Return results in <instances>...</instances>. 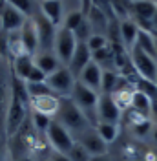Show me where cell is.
<instances>
[{
    "label": "cell",
    "instance_id": "4dcf8cb0",
    "mask_svg": "<svg viewBox=\"0 0 157 161\" xmlns=\"http://www.w3.org/2000/svg\"><path fill=\"white\" fill-rule=\"evenodd\" d=\"M91 30H93V28H91V24H89L88 20L84 19V22H82L77 30L73 31V33H75V37H77L78 42H86V40H88L89 37L93 35V33H91Z\"/></svg>",
    "mask_w": 157,
    "mask_h": 161
},
{
    "label": "cell",
    "instance_id": "e0dca14e",
    "mask_svg": "<svg viewBox=\"0 0 157 161\" xmlns=\"http://www.w3.org/2000/svg\"><path fill=\"white\" fill-rule=\"evenodd\" d=\"M78 80L82 82V84H86L88 88L91 90H95L100 93V80H102V68L99 66L97 62H89L88 66L82 70V73L78 75Z\"/></svg>",
    "mask_w": 157,
    "mask_h": 161
},
{
    "label": "cell",
    "instance_id": "7a4b0ae2",
    "mask_svg": "<svg viewBox=\"0 0 157 161\" xmlns=\"http://www.w3.org/2000/svg\"><path fill=\"white\" fill-rule=\"evenodd\" d=\"M99 97H100V93L95 90H91L88 88L86 84H82L80 80L75 82V86H73V93H71V99L73 103L77 104L80 110L84 112V115L88 117L89 125H95L97 126V103H99Z\"/></svg>",
    "mask_w": 157,
    "mask_h": 161
},
{
    "label": "cell",
    "instance_id": "2e32d148",
    "mask_svg": "<svg viewBox=\"0 0 157 161\" xmlns=\"http://www.w3.org/2000/svg\"><path fill=\"white\" fill-rule=\"evenodd\" d=\"M39 9L42 11V15L53 26H59L64 20V4H62V0H40Z\"/></svg>",
    "mask_w": 157,
    "mask_h": 161
},
{
    "label": "cell",
    "instance_id": "3957f363",
    "mask_svg": "<svg viewBox=\"0 0 157 161\" xmlns=\"http://www.w3.org/2000/svg\"><path fill=\"white\" fill-rule=\"evenodd\" d=\"M46 137H48L51 148L55 152H59V154H69L71 148H73V145L77 143L71 137L69 130L64 128L59 121H51L49 128L46 130Z\"/></svg>",
    "mask_w": 157,
    "mask_h": 161
},
{
    "label": "cell",
    "instance_id": "836d02e7",
    "mask_svg": "<svg viewBox=\"0 0 157 161\" xmlns=\"http://www.w3.org/2000/svg\"><path fill=\"white\" fill-rule=\"evenodd\" d=\"M0 55L6 57L9 55V42H8V33L2 30L0 31Z\"/></svg>",
    "mask_w": 157,
    "mask_h": 161
},
{
    "label": "cell",
    "instance_id": "4316f807",
    "mask_svg": "<svg viewBox=\"0 0 157 161\" xmlns=\"http://www.w3.org/2000/svg\"><path fill=\"white\" fill-rule=\"evenodd\" d=\"M82 22H84L82 11H69L68 15L64 17V20H62V28H66L69 31H75Z\"/></svg>",
    "mask_w": 157,
    "mask_h": 161
},
{
    "label": "cell",
    "instance_id": "ba28073f",
    "mask_svg": "<svg viewBox=\"0 0 157 161\" xmlns=\"http://www.w3.org/2000/svg\"><path fill=\"white\" fill-rule=\"evenodd\" d=\"M37 24V30H39V40H40V51L39 53H51L55 48V37H57V28L49 22L42 11L37 9L35 15L31 17Z\"/></svg>",
    "mask_w": 157,
    "mask_h": 161
},
{
    "label": "cell",
    "instance_id": "8d00e7d4",
    "mask_svg": "<svg viewBox=\"0 0 157 161\" xmlns=\"http://www.w3.org/2000/svg\"><path fill=\"white\" fill-rule=\"evenodd\" d=\"M150 134H152V139H154V143L157 145V125H154V126H152V132H150Z\"/></svg>",
    "mask_w": 157,
    "mask_h": 161
},
{
    "label": "cell",
    "instance_id": "277c9868",
    "mask_svg": "<svg viewBox=\"0 0 157 161\" xmlns=\"http://www.w3.org/2000/svg\"><path fill=\"white\" fill-rule=\"evenodd\" d=\"M28 104H24L19 97L11 95L9 101V108L6 112V134L8 137H13L17 132L22 128V125L26 123V115H28Z\"/></svg>",
    "mask_w": 157,
    "mask_h": 161
},
{
    "label": "cell",
    "instance_id": "ac0fdd59",
    "mask_svg": "<svg viewBox=\"0 0 157 161\" xmlns=\"http://www.w3.org/2000/svg\"><path fill=\"white\" fill-rule=\"evenodd\" d=\"M154 97L152 95H148L146 92L143 90H135L133 92V97H132V110L139 112V114H143V115H150L152 110H154Z\"/></svg>",
    "mask_w": 157,
    "mask_h": 161
},
{
    "label": "cell",
    "instance_id": "5b68a950",
    "mask_svg": "<svg viewBox=\"0 0 157 161\" xmlns=\"http://www.w3.org/2000/svg\"><path fill=\"white\" fill-rule=\"evenodd\" d=\"M130 60L133 64L135 71L139 73V77L143 80H148V82H154L157 77V60L154 57L146 55L144 51H141L137 46H133L130 50Z\"/></svg>",
    "mask_w": 157,
    "mask_h": 161
},
{
    "label": "cell",
    "instance_id": "4fadbf2b",
    "mask_svg": "<svg viewBox=\"0 0 157 161\" xmlns=\"http://www.w3.org/2000/svg\"><path fill=\"white\" fill-rule=\"evenodd\" d=\"M91 60L93 59H91V51H89L88 44L86 42H78L77 50H75V53H73V57H71V60H69V64L66 68L71 71L73 77H78L82 73V70L88 66Z\"/></svg>",
    "mask_w": 157,
    "mask_h": 161
},
{
    "label": "cell",
    "instance_id": "9a60e30c",
    "mask_svg": "<svg viewBox=\"0 0 157 161\" xmlns=\"http://www.w3.org/2000/svg\"><path fill=\"white\" fill-rule=\"evenodd\" d=\"M28 17H24L19 9H15L13 6L8 4V8L2 11L0 15V20H2V30L6 33H11V31H20V28L24 26Z\"/></svg>",
    "mask_w": 157,
    "mask_h": 161
},
{
    "label": "cell",
    "instance_id": "d6986e66",
    "mask_svg": "<svg viewBox=\"0 0 157 161\" xmlns=\"http://www.w3.org/2000/svg\"><path fill=\"white\" fill-rule=\"evenodd\" d=\"M33 59H35V66L40 68L46 75H51L53 71H57L60 68V60L53 53H37Z\"/></svg>",
    "mask_w": 157,
    "mask_h": 161
},
{
    "label": "cell",
    "instance_id": "d590c367",
    "mask_svg": "<svg viewBox=\"0 0 157 161\" xmlns=\"http://www.w3.org/2000/svg\"><path fill=\"white\" fill-rule=\"evenodd\" d=\"M89 161H111V159H110L108 154H104V156H91Z\"/></svg>",
    "mask_w": 157,
    "mask_h": 161
},
{
    "label": "cell",
    "instance_id": "30bf717a",
    "mask_svg": "<svg viewBox=\"0 0 157 161\" xmlns=\"http://www.w3.org/2000/svg\"><path fill=\"white\" fill-rule=\"evenodd\" d=\"M78 143L86 148L89 156H104L108 152V143H104V139L93 128H88L86 132H82L78 137Z\"/></svg>",
    "mask_w": 157,
    "mask_h": 161
},
{
    "label": "cell",
    "instance_id": "d6a6232c",
    "mask_svg": "<svg viewBox=\"0 0 157 161\" xmlns=\"http://www.w3.org/2000/svg\"><path fill=\"white\" fill-rule=\"evenodd\" d=\"M46 73L40 70V68H37V66H33V70H31L30 77H28V80L26 82H46Z\"/></svg>",
    "mask_w": 157,
    "mask_h": 161
},
{
    "label": "cell",
    "instance_id": "60d3db41",
    "mask_svg": "<svg viewBox=\"0 0 157 161\" xmlns=\"http://www.w3.org/2000/svg\"><path fill=\"white\" fill-rule=\"evenodd\" d=\"M154 84H155V88H157V77H155V80H154Z\"/></svg>",
    "mask_w": 157,
    "mask_h": 161
},
{
    "label": "cell",
    "instance_id": "e575fe53",
    "mask_svg": "<svg viewBox=\"0 0 157 161\" xmlns=\"http://www.w3.org/2000/svg\"><path fill=\"white\" fill-rule=\"evenodd\" d=\"M51 161H71V159H69L68 154H59V152H53Z\"/></svg>",
    "mask_w": 157,
    "mask_h": 161
},
{
    "label": "cell",
    "instance_id": "1f68e13d",
    "mask_svg": "<svg viewBox=\"0 0 157 161\" xmlns=\"http://www.w3.org/2000/svg\"><path fill=\"white\" fill-rule=\"evenodd\" d=\"M51 117L48 115H42V114H37V112H33V126H35V130H40V132H46L49 128V125H51Z\"/></svg>",
    "mask_w": 157,
    "mask_h": 161
},
{
    "label": "cell",
    "instance_id": "b9f144b4",
    "mask_svg": "<svg viewBox=\"0 0 157 161\" xmlns=\"http://www.w3.org/2000/svg\"><path fill=\"white\" fill-rule=\"evenodd\" d=\"M0 161H2V152H0Z\"/></svg>",
    "mask_w": 157,
    "mask_h": 161
},
{
    "label": "cell",
    "instance_id": "f6af8a7d",
    "mask_svg": "<svg viewBox=\"0 0 157 161\" xmlns=\"http://www.w3.org/2000/svg\"><path fill=\"white\" fill-rule=\"evenodd\" d=\"M155 2H157V0H155Z\"/></svg>",
    "mask_w": 157,
    "mask_h": 161
},
{
    "label": "cell",
    "instance_id": "f546056e",
    "mask_svg": "<svg viewBox=\"0 0 157 161\" xmlns=\"http://www.w3.org/2000/svg\"><path fill=\"white\" fill-rule=\"evenodd\" d=\"M68 156L71 161H89V158H91L80 143H75L73 145V148H71V152H69Z\"/></svg>",
    "mask_w": 157,
    "mask_h": 161
},
{
    "label": "cell",
    "instance_id": "52a82bcc",
    "mask_svg": "<svg viewBox=\"0 0 157 161\" xmlns=\"http://www.w3.org/2000/svg\"><path fill=\"white\" fill-rule=\"evenodd\" d=\"M75 77L71 75V71L66 66H60L57 71H53L51 75L46 77V84L49 86V90L59 97H68L73 93V86H75Z\"/></svg>",
    "mask_w": 157,
    "mask_h": 161
},
{
    "label": "cell",
    "instance_id": "ab89813d",
    "mask_svg": "<svg viewBox=\"0 0 157 161\" xmlns=\"http://www.w3.org/2000/svg\"><path fill=\"white\" fill-rule=\"evenodd\" d=\"M17 161H33L31 158H22V159H17Z\"/></svg>",
    "mask_w": 157,
    "mask_h": 161
},
{
    "label": "cell",
    "instance_id": "ee69618b",
    "mask_svg": "<svg viewBox=\"0 0 157 161\" xmlns=\"http://www.w3.org/2000/svg\"><path fill=\"white\" fill-rule=\"evenodd\" d=\"M46 161H51V159H46Z\"/></svg>",
    "mask_w": 157,
    "mask_h": 161
},
{
    "label": "cell",
    "instance_id": "ffe728a7",
    "mask_svg": "<svg viewBox=\"0 0 157 161\" xmlns=\"http://www.w3.org/2000/svg\"><path fill=\"white\" fill-rule=\"evenodd\" d=\"M33 66H35L33 55H22V57L13 60V75L19 77V79H22V80H28L31 70H33Z\"/></svg>",
    "mask_w": 157,
    "mask_h": 161
},
{
    "label": "cell",
    "instance_id": "74e56055",
    "mask_svg": "<svg viewBox=\"0 0 157 161\" xmlns=\"http://www.w3.org/2000/svg\"><path fill=\"white\" fill-rule=\"evenodd\" d=\"M152 31H154V35H157V13L154 17V20H152Z\"/></svg>",
    "mask_w": 157,
    "mask_h": 161
},
{
    "label": "cell",
    "instance_id": "cb8c5ba5",
    "mask_svg": "<svg viewBox=\"0 0 157 161\" xmlns=\"http://www.w3.org/2000/svg\"><path fill=\"white\" fill-rule=\"evenodd\" d=\"M133 92L130 88V84L128 86H124V88H119V90H115L113 93H111V97H113V101H115V104L119 106V110H128V108H132V97H133Z\"/></svg>",
    "mask_w": 157,
    "mask_h": 161
},
{
    "label": "cell",
    "instance_id": "83f0119b",
    "mask_svg": "<svg viewBox=\"0 0 157 161\" xmlns=\"http://www.w3.org/2000/svg\"><path fill=\"white\" fill-rule=\"evenodd\" d=\"M86 44H88L89 51L93 53V51H99V50H102V48H106L110 42H108V39H106V35H102V33H93V35L86 40Z\"/></svg>",
    "mask_w": 157,
    "mask_h": 161
},
{
    "label": "cell",
    "instance_id": "9c48e42d",
    "mask_svg": "<svg viewBox=\"0 0 157 161\" xmlns=\"http://www.w3.org/2000/svg\"><path fill=\"white\" fill-rule=\"evenodd\" d=\"M121 114L119 106L115 104V101L111 95L100 93L97 103V121L99 123H110V125H119L121 121Z\"/></svg>",
    "mask_w": 157,
    "mask_h": 161
},
{
    "label": "cell",
    "instance_id": "d4e9b609",
    "mask_svg": "<svg viewBox=\"0 0 157 161\" xmlns=\"http://www.w3.org/2000/svg\"><path fill=\"white\" fill-rule=\"evenodd\" d=\"M97 134L104 139V143H113L119 136V125H110V123H97L95 126Z\"/></svg>",
    "mask_w": 157,
    "mask_h": 161
},
{
    "label": "cell",
    "instance_id": "7402d4cb",
    "mask_svg": "<svg viewBox=\"0 0 157 161\" xmlns=\"http://www.w3.org/2000/svg\"><path fill=\"white\" fill-rule=\"evenodd\" d=\"M121 73L117 70H102V80H100V93L111 95L119 88L121 82Z\"/></svg>",
    "mask_w": 157,
    "mask_h": 161
},
{
    "label": "cell",
    "instance_id": "f1b7e54d",
    "mask_svg": "<svg viewBox=\"0 0 157 161\" xmlns=\"http://www.w3.org/2000/svg\"><path fill=\"white\" fill-rule=\"evenodd\" d=\"M26 88H28L30 97H40V95H49V93H53L46 82H26Z\"/></svg>",
    "mask_w": 157,
    "mask_h": 161
},
{
    "label": "cell",
    "instance_id": "8992f818",
    "mask_svg": "<svg viewBox=\"0 0 157 161\" xmlns=\"http://www.w3.org/2000/svg\"><path fill=\"white\" fill-rule=\"evenodd\" d=\"M77 44H78V40L73 31L66 30V28H59L57 30V37H55V48H53V51H55L57 59L62 64L68 66L75 50H77Z\"/></svg>",
    "mask_w": 157,
    "mask_h": 161
},
{
    "label": "cell",
    "instance_id": "484cf974",
    "mask_svg": "<svg viewBox=\"0 0 157 161\" xmlns=\"http://www.w3.org/2000/svg\"><path fill=\"white\" fill-rule=\"evenodd\" d=\"M8 4L13 6L15 9H19L20 13H22L24 17H28V19H31V17L35 15V11H37L33 0H8Z\"/></svg>",
    "mask_w": 157,
    "mask_h": 161
},
{
    "label": "cell",
    "instance_id": "5bb4252c",
    "mask_svg": "<svg viewBox=\"0 0 157 161\" xmlns=\"http://www.w3.org/2000/svg\"><path fill=\"white\" fill-rule=\"evenodd\" d=\"M139 31H141V28L135 24L133 19H126V20H121V22H119V37H121V44H122L128 51L135 46L137 37H139Z\"/></svg>",
    "mask_w": 157,
    "mask_h": 161
},
{
    "label": "cell",
    "instance_id": "6da1fadb",
    "mask_svg": "<svg viewBox=\"0 0 157 161\" xmlns=\"http://www.w3.org/2000/svg\"><path fill=\"white\" fill-rule=\"evenodd\" d=\"M57 117H59L60 125L68 130H75L78 134H82L89 128L88 117L69 97H60V106L59 112H57Z\"/></svg>",
    "mask_w": 157,
    "mask_h": 161
},
{
    "label": "cell",
    "instance_id": "f35d334b",
    "mask_svg": "<svg viewBox=\"0 0 157 161\" xmlns=\"http://www.w3.org/2000/svg\"><path fill=\"white\" fill-rule=\"evenodd\" d=\"M8 8V0H0V15H2V11Z\"/></svg>",
    "mask_w": 157,
    "mask_h": 161
},
{
    "label": "cell",
    "instance_id": "7c38bea8",
    "mask_svg": "<svg viewBox=\"0 0 157 161\" xmlns=\"http://www.w3.org/2000/svg\"><path fill=\"white\" fill-rule=\"evenodd\" d=\"M20 37L24 42V48L30 55H37V51L40 50V40H39V30L33 19H26L24 26L20 28Z\"/></svg>",
    "mask_w": 157,
    "mask_h": 161
},
{
    "label": "cell",
    "instance_id": "603a6c76",
    "mask_svg": "<svg viewBox=\"0 0 157 161\" xmlns=\"http://www.w3.org/2000/svg\"><path fill=\"white\" fill-rule=\"evenodd\" d=\"M135 46H137L141 51H144L146 55H150V57H154V59L157 60L155 35H154L152 31H144V30L139 31V37H137V42H135Z\"/></svg>",
    "mask_w": 157,
    "mask_h": 161
},
{
    "label": "cell",
    "instance_id": "7bdbcfd3",
    "mask_svg": "<svg viewBox=\"0 0 157 161\" xmlns=\"http://www.w3.org/2000/svg\"><path fill=\"white\" fill-rule=\"evenodd\" d=\"M132 2H139V0H132Z\"/></svg>",
    "mask_w": 157,
    "mask_h": 161
},
{
    "label": "cell",
    "instance_id": "44dd1931",
    "mask_svg": "<svg viewBox=\"0 0 157 161\" xmlns=\"http://www.w3.org/2000/svg\"><path fill=\"white\" fill-rule=\"evenodd\" d=\"M91 59H93V62H97L102 70H117L115 68V59H113V48H111V44H108L106 48H102V50H99V51H93Z\"/></svg>",
    "mask_w": 157,
    "mask_h": 161
},
{
    "label": "cell",
    "instance_id": "8fae6325",
    "mask_svg": "<svg viewBox=\"0 0 157 161\" xmlns=\"http://www.w3.org/2000/svg\"><path fill=\"white\" fill-rule=\"evenodd\" d=\"M30 106L33 112L37 114H42V115H48V117H53L57 115L60 106V97L55 95V93H49V95H40V97H31Z\"/></svg>",
    "mask_w": 157,
    "mask_h": 161
}]
</instances>
